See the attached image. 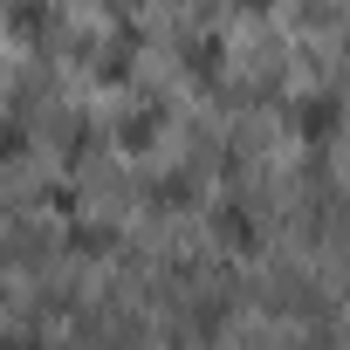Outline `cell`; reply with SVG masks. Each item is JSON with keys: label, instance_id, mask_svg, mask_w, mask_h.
Listing matches in <instances>:
<instances>
[{"label": "cell", "instance_id": "cell-9", "mask_svg": "<svg viewBox=\"0 0 350 350\" xmlns=\"http://www.w3.org/2000/svg\"><path fill=\"white\" fill-rule=\"evenodd\" d=\"M241 8H268V0H241Z\"/></svg>", "mask_w": 350, "mask_h": 350}, {"label": "cell", "instance_id": "cell-3", "mask_svg": "<svg viewBox=\"0 0 350 350\" xmlns=\"http://www.w3.org/2000/svg\"><path fill=\"white\" fill-rule=\"evenodd\" d=\"M158 131H165V110H144V103H137L131 117H117V144H124V151H151Z\"/></svg>", "mask_w": 350, "mask_h": 350}, {"label": "cell", "instance_id": "cell-1", "mask_svg": "<svg viewBox=\"0 0 350 350\" xmlns=\"http://www.w3.org/2000/svg\"><path fill=\"white\" fill-rule=\"evenodd\" d=\"M295 131H302V144H329V137L343 131V103H336L329 90L302 96V103H295Z\"/></svg>", "mask_w": 350, "mask_h": 350}, {"label": "cell", "instance_id": "cell-8", "mask_svg": "<svg viewBox=\"0 0 350 350\" xmlns=\"http://www.w3.org/2000/svg\"><path fill=\"white\" fill-rule=\"evenodd\" d=\"M8 350H42V343L35 336H8Z\"/></svg>", "mask_w": 350, "mask_h": 350}, {"label": "cell", "instance_id": "cell-5", "mask_svg": "<svg viewBox=\"0 0 350 350\" xmlns=\"http://www.w3.org/2000/svg\"><path fill=\"white\" fill-rule=\"evenodd\" d=\"M186 69H193V76H200V69L213 76V69H220V42H193V49H186Z\"/></svg>", "mask_w": 350, "mask_h": 350}, {"label": "cell", "instance_id": "cell-7", "mask_svg": "<svg viewBox=\"0 0 350 350\" xmlns=\"http://www.w3.org/2000/svg\"><path fill=\"white\" fill-rule=\"evenodd\" d=\"M28 151V137H21V124H8V131H0V158H21Z\"/></svg>", "mask_w": 350, "mask_h": 350}, {"label": "cell", "instance_id": "cell-2", "mask_svg": "<svg viewBox=\"0 0 350 350\" xmlns=\"http://www.w3.org/2000/svg\"><path fill=\"white\" fill-rule=\"evenodd\" d=\"M213 234L234 247V254H247V247H261V227H254V213L241 206V200H227V206H213Z\"/></svg>", "mask_w": 350, "mask_h": 350}, {"label": "cell", "instance_id": "cell-4", "mask_svg": "<svg viewBox=\"0 0 350 350\" xmlns=\"http://www.w3.org/2000/svg\"><path fill=\"white\" fill-rule=\"evenodd\" d=\"M69 247H76V254H103V247H117V234H110L103 220H76V227H69Z\"/></svg>", "mask_w": 350, "mask_h": 350}, {"label": "cell", "instance_id": "cell-6", "mask_svg": "<svg viewBox=\"0 0 350 350\" xmlns=\"http://www.w3.org/2000/svg\"><path fill=\"white\" fill-rule=\"evenodd\" d=\"M186 193H193V179H186V172H172V179H158V206H186Z\"/></svg>", "mask_w": 350, "mask_h": 350}]
</instances>
